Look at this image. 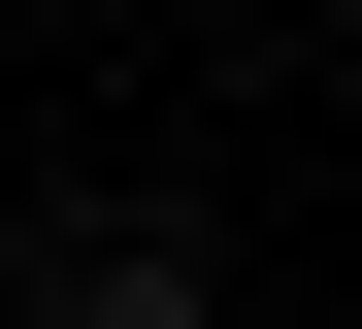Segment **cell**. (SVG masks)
<instances>
[{
    "label": "cell",
    "instance_id": "1",
    "mask_svg": "<svg viewBox=\"0 0 362 329\" xmlns=\"http://www.w3.org/2000/svg\"><path fill=\"white\" fill-rule=\"evenodd\" d=\"M66 329H198V231H99V263H66Z\"/></svg>",
    "mask_w": 362,
    "mask_h": 329
}]
</instances>
